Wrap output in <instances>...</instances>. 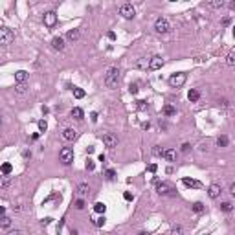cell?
<instances>
[{
  "mask_svg": "<svg viewBox=\"0 0 235 235\" xmlns=\"http://www.w3.org/2000/svg\"><path fill=\"white\" fill-rule=\"evenodd\" d=\"M219 103H221V107H224V108H228V107H230V101H228V99H221Z\"/></svg>",
  "mask_w": 235,
  "mask_h": 235,
  "instance_id": "obj_43",
  "label": "cell"
},
{
  "mask_svg": "<svg viewBox=\"0 0 235 235\" xmlns=\"http://www.w3.org/2000/svg\"><path fill=\"white\" fill-rule=\"evenodd\" d=\"M107 37L110 39V41H116V33H114V31H108V33H107Z\"/></svg>",
  "mask_w": 235,
  "mask_h": 235,
  "instance_id": "obj_45",
  "label": "cell"
},
{
  "mask_svg": "<svg viewBox=\"0 0 235 235\" xmlns=\"http://www.w3.org/2000/svg\"><path fill=\"white\" fill-rule=\"evenodd\" d=\"M90 119L96 123V121H97V112H92V114H90Z\"/></svg>",
  "mask_w": 235,
  "mask_h": 235,
  "instance_id": "obj_48",
  "label": "cell"
},
{
  "mask_svg": "<svg viewBox=\"0 0 235 235\" xmlns=\"http://www.w3.org/2000/svg\"><path fill=\"white\" fill-rule=\"evenodd\" d=\"M61 136L66 140V142H74V140L77 138V131H76V129H64Z\"/></svg>",
  "mask_w": 235,
  "mask_h": 235,
  "instance_id": "obj_11",
  "label": "cell"
},
{
  "mask_svg": "<svg viewBox=\"0 0 235 235\" xmlns=\"http://www.w3.org/2000/svg\"><path fill=\"white\" fill-rule=\"evenodd\" d=\"M114 176H116V173H114V169H107V178H108V180H112Z\"/></svg>",
  "mask_w": 235,
  "mask_h": 235,
  "instance_id": "obj_39",
  "label": "cell"
},
{
  "mask_svg": "<svg viewBox=\"0 0 235 235\" xmlns=\"http://www.w3.org/2000/svg\"><path fill=\"white\" fill-rule=\"evenodd\" d=\"M84 169H87V171H94V169H96V163H94V160H87V163H84Z\"/></svg>",
  "mask_w": 235,
  "mask_h": 235,
  "instance_id": "obj_33",
  "label": "cell"
},
{
  "mask_svg": "<svg viewBox=\"0 0 235 235\" xmlns=\"http://www.w3.org/2000/svg\"><path fill=\"white\" fill-rule=\"evenodd\" d=\"M4 213H6V208H4V206H0V217H4Z\"/></svg>",
  "mask_w": 235,
  "mask_h": 235,
  "instance_id": "obj_51",
  "label": "cell"
},
{
  "mask_svg": "<svg viewBox=\"0 0 235 235\" xmlns=\"http://www.w3.org/2000/svg\"><path fill=\"white\" fill-rule=\"evenodd\" d=\"M186 79H187V76L184 72H176V74H173V76L169 77V84H171L173 88H180V87H184Z\"/></svg>",
  "mask_w": 235,
  "mask_h": 235,
  "instance_id": "obj_3",
  "label": "cell"
},
{
  "mask_svg": "<svg viewBox=\"0 0 235 235\" xmlns=\"http://www.w3.org/2000/svg\"><path fill=\"white\" fill-rule=\"evenodd\" d=\"M103 143H105V147H108V149H114V147L118 145V138L114 136V134L107 132V134H103Z\"/></svg>",
  "mask_w": 235,
  "mask_h": 235,
  "instance_id": "obj_9",
  "label": "cell"
},
{
  "mask_svg": "<svg viewBox=\"0 0 235 235\" xmlns=\"http://www.w3.org/2000/svg\"><path fill=\"white\" fill-rule=\"evenodd\" d=\"M189 149H191V145H189V143H184V145H182V153H187Z\"/></svg>",
  "mask_w": 235,
  "mask_h": 235,
  "instance_id": "obj_47",
  "label": "cell"
},
{
  "mask_svg": "<svg viewBox=\"0 0 235 235\" xmlns=\"http://www.w3.org/2000/svg\"><path fill=\"white\" fill-rule=\"evenodd\" d=\"M230 193L235 195V184H232V186H230Z\"/></svg>",
  "mask_w": 235,
  "mask_h": 235,
  "instance_id": "obj_50",
  "label": "cell"
},
{
  "mask_svg": "<svg viewBox=\"0 0 235 235\" xmlns=\"http://www.w3.org/2000/svg\"><path fill=\"white\" fill-rule=\"evenodd\" d=\"M9 186H11V180H9V176H0V189H7Z\"/></svg>",
  "mask_w": 235,
  "mask_h": 235,
  "instance_id": "obj_25",
  "label": "cell"
},
{
  "mask_svg": "<svg viewBox=\"0 0 235 235\" xmlns=\"http://www.w3.org/2000/svg\"><path fill=\"white\" fill-rule=\"evenodd\" d=\"M224 6V0H213V2H208V7L211 9H221Z\"/></svg>",
  "mask_w": 235,
  "mask_h": 235,
  "instance_id": "obj_26",
  "label": "cell"
},
{
  "mask_svg": "<svg viewBox=\"0 0 235 235\" xmlns=\"http://www.w3.org/2000/svg\"><path fill=\"white\" fill-rule=\"evenodd\" d=\"M221 209H222V211H226V213H230L233 209V204L232 202H222L221 204Z\"/></svg>",
  "mask_w": 235,
  "mask_h": 235,
  "instance_id": "obj_32",
  "label": "cell"
},
{
  "mask_svg": "<svg viewBox=\"0 0 235 235\" xmlns=\"http://www.w3.org/2000/svg\"><path fill=\"white\" fill-rule=\"evenodd\" d=\"M153 154H154V156H163V149H160V147L156 145V147L153 149Z\"/></svg>",
  "mask_w": 235,
  "mask_h": 235,
  "instance_id": "obj_36",
  "label": "cell"
},
{
  "mask_svg": "<svg viewBox=\"0 0 235 235\" xmlns=\"http://www.w3.org/2000/svg\"><path fill=\"white\" fill-rule=\"evenodd\" d=\"M94 151H96V149H94V147H87V153H88V154H92Z\"/></svg>",
  "mask_w": 235,
  "mask_h": 235,
  "instance_id": "obj_52",
  "label": "cell"
},
{
  "mask_svg": "<svg viewBox=\"0 0 235 235\" xmlns=\"http://www.w3.org/2000/svg\"><path fill=\"white\" fill-rule=\"evenodd\" d=\"M140 235H151V233H140Z\"/></svg>",
  "mask_w": 235,
  "mask_h": 235,
  "instance_id": "obj_53",
  "label": "cell"
},
{
  "mask_svg": "<svg viewBox=\"0 0 235 235\" xmlns=\"http://www.w3.org/2000/svg\"><path fill=\"white\" fill-rule=\"evenodd\" d=\"M163 66V59L162 57H153V59H149V63H147V68L151 70V72H154V70H160Z\"/></svg>",
  "mask_w": 235,
  "mask_h": 235,
  "instance_id": "obj_8",
  "label": "cell"
},
{
  "mask_svg": "<svg viewBox=\"0 0 235 235\" xmlns=\"http://www.w3.org/2000/svg\"><path fill=\"white\" fill-rule=\"evenodd\" d=\"M163 114H166V116H174V114H176V108H174L173 105H166V107H163Z\"/></svg>",
  "mask_w": 235,
  "mask_h": 235,
  "instance_id": "obj_27",
  "label": "cell"
},
{
  "mask_svg": "<svg viewBox=\"0 0 235 235\" xmlns=\"http://www.w3.org/2000/svg\"><path fill=\"white\" fill-rule=\"evenodd\" d=\"M0 171H2V174L4 176H7V174H11V171H13V166L11 163H2V166H0Z\"/></svg>",
  "mask_w": 235,
  "mask_h": 235,
  "instance_id": "obj_21",
  "label": "cell"
},
{
  "mask_svg": "<svg viewBox=\"0 0 235 235\" xmlns=\"http://www.w3.org/2000/svg\"><path fill=\"white\" fill-rule=\"evenodd\" d=\"M191 209H193L195 213H202V211H204V204H202V202H195L193 206H191Z\"/></svg>",
  "mask_w": 235,
  "mask_h": 235,
  "instance_id": "obj_29",
  "label": "cell"
},
{
  "mask_svg": "<svg viewBox=\"0 0 235 235\" xmlns=\"http://www.w3.org/2000/svg\"><path fill=\"white\" fill-rule=\"evenodd\" d=\"M221 186H219V184H211V186L208 187V195H209V198H217L219 195H221Z\"/></svg>",
  "mask_w": 235,
  "mask_h": 235,
  "instance_id": "obj_14",
  "label": "cell"
},
{
  "mask_svg": "<svg viewBox=\"0 0 235 235\" xmlns=\"http://www.w3.org/2000/svg\"><path fill=\"white\" fill-rule=\"evenodd\" d=\"M198 97H200V92H198V90H189V92H187V99H189V101H191V103H195V101H198Z\"/></svg>",
  "mask_w": 235,
  "mask_h": 235,
  "instance_id": "obj_18",
  "label": "cell"
},
{
  "mask_svg": "<svg viewBox=\"0 0 235 235\" xmlns=\"http://www.w3.org/2000/svg\"><path fill=\"white\" fill-rule=\"evenodd\" d=\"M55 24H57V15H55V11H48L46 15H44V26L53 28Z\"/></svg>",
  "mask_w": 235,
  "mask_h": 235,
  "instance_id": "obj_10",
  "label": "cell"
},
{
  "mask_svg": "<svg viewBox=\"0 0 235 235\" xmlns=\"http://www.w3.org/2000/svg\"><path fill=\"white\" fill-rule=\"evenodd\" d=\"M136 103H138L140 108H145V101H136Z\"/></svg>",
  "mask_w": 235,
  "mask_h": 235,
  "instance_id": "obj_49",
  "label": "cell"
},
{
  "mask_svg": "<svg viewBox=\"0 0 235 235\" xmlns=\"http://www.w3.org/2000/svg\"><path fill=\"white\" fill-rule=\"evenodd\" d=\"M52 48L57 50V52H63L64 50V39L63 37H53L52 39Z\"/></svg>",
  "mask_w": 235,
  "mask_h": 235,
  "instance_id": "obj_13",
  "label": "cell"
},
{
  "mask_svg": "<svg viewBox=\"0 0 235 235\" xmlns=\"http://www.w3.org/2000/svg\"><path fill=\"white\" fill-rule=\"evenodd\" d=\"M156 169H158V166H156V163H151V166L147 167V171H149V173H156Z\"/></svg>",
  "mask_w": 235,
  "mask_h": 235,
  "instance_id": "obj_41",
  "label": "cell"
},
{
  "mask_svg": "<svg viewBox=\"0 0 235 235\" xmlns=\"http://www.w3.org/2000/svg\"><path fill=\"white\" fill-rule=\"evenodd\" d=\"M123 198H125V200H132V193L131 191H125L123 193Z\"/></svg>",
  "mask_w": 235,
  "mask_h": 235,
  "instance_id": "obj_42",
  "label": "cell"
},
{
  "mask_svg": "<svg viewBox=\"0 0 235 235\" xmlns=\"http://www.w3.org/2000/svg\"><path fill=\"white\" fill-rule=\"evenodd\" d=\"M7 235H26L24 232H20V230H13V232H9Z\"/></svg>",
  "mask_w": 235,
  "mask_h": 235,
  "instance_id": "obj_44",
  "label": "cell"
},
{
  "mask_svg": "<svg viewBox=\"0 0 235 235\" xmlns=\"http://www.w3.org/2000/svg\"><path fill=\"white\" fill-rule=\"evenodd\" d=\"M163 158L169 160V162H174V158H176V153H174V149H163Z\"/></svg>",
  "mask_w": 235,
  "mask_h": 235,
  "instance_id": "obj_17",
  "label": "cell"
},
{
  "mask_svg": "<svg viewBox=\"0 0 235 235\" xmlns=\"http://www.w3.org/2000/svg\"><path fill=\"white\" fill-rule=\"evenodd\" d=\"M15 39V33L9 28H0V46H7Z\"/></svg>",
  "mask_w": 235,
  "mask_h": 235,
  "instance_id": "obj_4",
  "label": "cell"
},
{
  "mask_svg": "<svg viewBox=\"0 0 235 235\" xmlns=\"http://www.w3.org/2000/svg\"><path fill=\"white\" fill-rule=\"evenodd\" d=\"M15 79H17V83H26L28 72H26V70H18V72L15 74Z\"/></svg>",
  "mask_w": 235,
  "mask_h": 235,
  "instance_id": "obj_15",
  "label": "cell"
},
{
  "mask_svg": "<svg viewBox=\"0 0 235 235\" xmlns=\"http://www.w3.org/2000/svg\"><path fill=\"white\" fill-rule=\"evenodd\" d=\"M134 6L132 4H129V2H125L121 4V7H119V15H121L123 18H127V20H131V18H134Z\"/></svg>",
  "mask_w": 235,
  "mask_h": 235,
  "instance_id": "obj_5",
  "label": "cell"
},
{
  "mask_svg": "<svg viewBox=\"0 0 235 235\" xmlns=\"http://www.w3.org/2000/svg\"><path fill=\"white\" fill-rule=\"evenodd\" d=\"M0 123H2V119H0Z\"/></svg>",
  "mask_w": 235,
  "mask_h": 235,
  "instance_id": "obj_54",
  "label": "cell"
},
{
  "mask_svg": "<svg viewBox=\"0 0 235 235\" xmlns=\"http://www.w3.org/2000/svg\"><path fill=\"white\" fill-rule=\"evenodd\" d=\"M154 29H156L158 33H167L169 29H171V26H169V20L167 18H156V22H154Z\"/></svg>",
  "mask_w": 235,
  "mask_h": 235,
  "instance_id": "obj_7",
  "label": "cell"
},
{
  "mask_svg": "<svg viewBox=\"0 0 235 235\" xmlns=\"http://www.w3.org/2000/svg\"><path fill=\"white\" fill-rule=\"evenodd\" d=\"M171 235H182V228H180V226H174V228L171 230Z\"/></svg>",
  "mask_w": 235,
  "mask_h": 235,
  "instance_id": "obj_37",
  "label": "cell"
},
{
  "mask_svg": "<svg viewBox=\"0 0 235 235\" xmlns=\"http://www.w3.org/2000/svg\"><path fill=\"white\" fill-rule=\"evenodd\" d=\"M9 226H11V219H9V217H6V215H4V217H0V228L7 230Z\"/></svg>",
  "mask_w": 235,
  "mask_h": 235,
  "instance_id": "obj_24",
  "label": "cell"
},
{
  "mask_svg": "<svg viewBox=\"0 0 235 235\" xmlns=\"http://www.w3.org/2000/svg\"><path fill=\"white\" fill-rule=\"evenodd\" d=\"M76 208H77V209H83V208H84V200H83V198H79V200L76 202Z\"/></svg>",
  "mask_w": 235,
  "mask_h": 235,
  "instance_id": "obj_40",
  "label": "cell"
},
{
  "mask_svg": "<svg viewBox=\"0 0 235 235\" xmlns=\"http://www.w3.org/2000/svg\"><path fill=\"white\" fill-rule=\"evenodd\" d=\"M105 221H107V219L105 217H99V219H94V226H97V228H101L103 224H105Z\"/></svg>",
  "mask_w": 235,
  "mask_h": 235,
  "instance_id": "obj_34",
  "label": "cell"
},
{
  "mask_svg": "<svg viewBox=\"0 0 235 235\" xmlns=\"http://www.w3.org/2000/svg\"><path fill=\"white\" fill-rule=\"evenodd\" d=\"M129 92H131L132 96H136L138 94V84H131V87H129Z\"/></svg>",
  "mask_w": 235,
  "mask_h": 235,
  "instance_id": "obj_38",
  "label": "cell"
},
{
  "mask_svg": "<svg viewBox=\"0 0 235 235\" xmlns=\"http://www.w3.org/2000/svg\"><path fill=\"white\" fill-rule=\"evenodd\" d=\"M217 145L219 147H226L228 145V136H219L217 138Z\"/></svg>",
  "mask_w": 235,
  "mask_h": 235,
  "instance_id": "obj_30",
  "label": "cell"
},
{
  "mask_svg": "<svg viewBox=\"0 0 235 235\" xmlns=\"http://www.w3.org/2000/svg\"><path fill=\"white\" fill-rule=\"evenodd\" d=\"M136 66H138V68H147V63H145V61H138Z\"/></svg>",
  "mask_w": 235,
  "mask_h": 235,
  "instance_id": "obj_46",
  "label": "cell"
},
{
  "mask_svg": "<svg viewBox=\"0 0 235 235\" xmlns=\"http://www.w3.org/2000/svg\"><path fill=\"white\" fill-rule=\"evenodd\" d=\"M37 125H39V131H41V132H46V129H48V123L44 121V119H41V121H39Z\"/></svg>",
  "mask_w": 235,
  "mask_h": 235,
  "instance_id": "obj_35",
  "label": "cell"
},
{
  "mask_svg": "<svg viewBox=\"0 0 235 235\" xmlns=\"http://www.w3.org/2000/svg\"><path fill=\"white\" fill-rule=\"evenodd\" d=\"M79 35H81V33H79V29H70V31L66 33V39H68L70 42H76L77 39H79Z\"/></svg>",
  "mask_w": 235,
  "mask_h": 235,
  "instance_id": "obj_16",
  "label": "cell"
},
{
  "mask_svg": "<svg viewBox=\"0 0 235 235\" xmlns=\"http://www.w3.org/2000/svg\"><path fill=\"white\" fill-rule=\"evenodd\" d=\"M74 96H76L77 99H83V97H84V90H83V88L74 87Z\"/></svg>",
  "mask_w": 235,
  "mask_h": 235,
  "instance_id": "obj_31",
  "label": "cell"
},
{
  "mask_svg": "<svg viewBox=\"0 0 235 235\" xmlns=\"http://www.w3.org/2000/svg\"><path fill=\"white\" fill-rule=\"evenodd\" d=\"M15 92H17L18 96H24V94L28 92V87H26V83H18L17 87H15Z\"/></svg>",
  "mask_w": 235,
  "mask_h": 235,
  "instance_id": "obj_22",
  "label": "cell"
},
{
  "mask_svg": "<svg viewBox=\"0 0 235 235\" xmlns=\"http://www.w3.org/2000/svg\"><path fill=\"white\" fill-rule=\"evenodd\" d=\"M94 211L103 215L105 211H107V206H105V202H96V204H94Z\"/></svg>",
  "mask_w": 235,
  "mask_h": 235,
  "instance_id": "obj_23",
  "label": "cell"
},
{
  "mask_svg": "<svg viewBox=\"0 0 235 235\" xmlns=\"http://www.w3.org/2000/svg\"><path fill=\"white\" fill-rule=\"evenodd\" d=\"M182 184H184L186 187H195V189H200V187H202V184L198 182V180H193V178H187V176L182 178Z\"/></svg>",
  "mask_w": 235,
  "mask_h": 235,
  "instance_id": "obj_12",
  "label": "cell"
},
{
  "mask_svg": "<svg viewBox=\"0 0 235 235\" xmlns=\"http://www.w3.org/2000/svg\"><path fill=\"white\" fill-rule=\"evenodd\" d=\"M226 64H228V66H233V64H235V50H232V52L228 53V57H226Z\"/></svg>",
  "mask_w": 235,
  "mask_h": 235,
  "instance_id": "obj_28",
  "label": "cell"
},
{
  "mask_svg": "<svg viewBox=\"0 0 235 235\" xmlns=\"http://www.w3.org/2000/svg\"><path fill=\"white\" fill-rule=\"evenodd\" d=\"M156 191L162 197H167V195H174V187L167 182H156Z\"/></svg>",
  "mask_w": 235,
  "mask_h": 235,
  "instance_id": "obj_6",
  "label": "cell"
},
{
  "mask_svg": "<svg viewBox=\"0 0 235 235\" xmlns=\"http://www.w3.org/2000/svg\"><path fill=\"white\" fill-rule=\"evenodd\" d=\"M59 162L63 166H70L74 162V149L72 147H63L61 153H59Z\"/></svg>",
  "mask_w": 235,
  "mask_h": 235,
  "instance_id": "obj_2",
  "label": "cell"
},
{
  "mask_svg": "<svg viewBox=\"0 0 235 235\" xmlns=\"http://www.w3.org/2000/svg\"><path fill=\"white\" fill-rule=\"evenodd\" d=\"M88 191H90V187H88V184H79V186H77V193L79 195H81V197H87V195H88Z\"/></svg>",
  "mask_w": 235,
  "mask_h": 235,
  "instance_id": "obj_19",
  "label": "cell"
},
{
  "mask_svg": "<svg viewBox=\"0 0 235 235\" xmlns=\"http://www.w3.org/2000/svg\"><path fill=\"white\" fill-rule=\"evenodd\" d=\"M118 83H119V68H116V66L108 68L107 76H105V84L108 88H116Z\"/></svg>",
  "mask_w": 235,
  "mask_h": 235,
  "instance_id": "obj_1",
  "label": "cell"
},
{
  "mask_svg": "<svg viewBox=\"0 0 235 235\" xmlns=\"http://www.w3.org/2000/svg\"><path fill=\"white\" fill-rule=\"evenodd\" d=\"M72 118H76V119H83V118H84V112H83V108H79V107H74V108H72Z\"/></svg>",
  "mask_w": 235,
  "mask_h": 235,
  "instance_id": "obj_20",
  "label": "cell"
}]
</instances>
